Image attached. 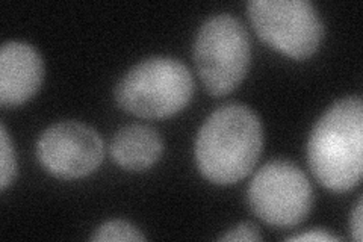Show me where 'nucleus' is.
<instances>
[{"label":"nucleus","mask_w":363,"mask_h":242,"mask_svg":"<svg viewBox=\"0 0 363 242\" xmlns=\"http://www.w3.org/2000/svg\"><path fill=\"white\" fill-rule=\"evenodd\" d=\"M262 147L264 131L257 114L242 103H225L199 131L196 163L211 183L233 185L252 172Z\"/></svg>","instance_id":"1"},{"label":"nucleus","mask_w":363,"mask_h":242,"mask_svg":"<svg viewBox=\"0 0 363 242\" xmlns=\"http://www.w3.org/2000/svg\"><path fill=\"white\" fill-rule=\"evenodd\" d=\"M308 160L323 187L345 192L357 187L363 172V103L344 97L316 121L308 143Z\"/></svg>","instance_id":"2"},{"label":"nucleus","mask_w":363,"mask_h":242,"mask_svg":"<svg viewBox=\"0 0 363 242\" xmlns=\"http://www.w3.org/2000/svg\"><path fill=\"white\" fill-rule=\"evenodd\" d=\"M194 94L189 68L174 57L152 56L133 65L116 87L117 105L141 119H167Z\"/></svg>","instance_id":"3"},{"label":"nucleus","mask_w":363,"mask_h":242,"mask_svg":"<svg viewBox=\"0 0 363 242\" xmlns=\"http://www.w3.org/2000/svg\"><path fill=\"white\" fill-rule=\"evenodd\" d=\"M192 56L211 96L230 94L247 76L252 43L242 23L230 14L208 18L197 32Z\"/></svg>","instance_id":"4"},{"label":"nucleus","mask_w":363,"mask_h":242,"mask_svg":"<svg viewBox=\"0 0 363 242\" xmlns=\"http://www.w3.org/2000/svg\"><path fill=\"white\" fill-rule=\"evenodd\" d=\"M247 14L257 37L294 60L320 49L324 23L309 0H252Z\"/></svg>","instance_id":"5"},{"label":"nucleus","mask_w":363,"mask_h":242,"mask_svg":"<svg viewBox=\"0 0 363 242\" xmlns=\"http://www.w3.org/2000/svg\"><path fill=\"white\" fill-rule=\"evenodd\" d=\"M250 209L269 226L289 229L308 218L313 189L303 170L286 159L269 160L257 170L247 191Z\"/></svg>","instance_id":"6"},{"label":"nucleus","mask_w":363,"mask_h":242,"mask_svg":"<svg viewBox=\"0 0 363 242\" xmlns=\"http://www.w3.org/2000/svg\"><path fill=\"white\" fill-rule=\"evenodd\" d=\"M40 164L55 177L73 180L94 172L105 158V144L99 132L79 121L49 126L37 143Z\"/></svg>","instance_id":"7"},{"label":"nucleus","mask_w":363,"mask_h":242,"mask_svg":"<svg viewBox=\"0 0 363 242\" xmlns=\"http://www.w3.org/2000/svg\"><path fill=\"white\" fill-rule=\"evenodd\" d=\"M44 62L30 44L6 41L0 49V105L20 106L38 93Z\"/></svg>","instance_id":"8"},{"label":"nucleus","mask_w":363,"mask_h":242,"mask_svg":"<svg viewBox=\"0 0 363 242\" xmlns=\"http://www.w3.org/2000/svg\"><path fill=\"white\" fill-rule=\"evenodd\" d=\"M164 152L159 132L145 124H129L112 138L111 156L116 164L128 171H145L153 167Z\"/></svg>","instance_id":"9"},{"label":"nucleus","mask_w":363,"mask_h":242,"mask_svg":"<svg viewBox=\"0 0 363 242\" xmlns=\"http://www.w3.org/2000/svg\"><path fill=\"white\" fill-rule=\"evenodd\" d=\"M17 176V158L14 143L6 131V126L0 124V189L6 191Z\"/></svg>","instance_id":"10"},{"label":"nucleus","mask_w":363,"mask_h":242,"mask_svg":"<svg viewBox=\"0 0 363 242\" xmlns=\"http://www.w3.org/2000/svg\"><path fill=\"white\" fill-rule=\"evenodd\" d=\"M91 241H145L141 230L126 220H111L101 224Z\"/></svg>","instance_id":"11"},{"label":"nucleus","mask_w":363,"mask_h":242,"mask_svg":"<svg viewBox=\"0 0 363 242\" xmlns=\"http://www.w3.org/2000/svg\"><path fill=\"white\" fill-rule=\"evenodd\" d=\"M220 241L224 242H241V241H250V242H256V241H262V235H260V230L256 224L253 223H241L236 227L227 230L225 235L220 238Z\"/></svg>","instance_id":"12"},{"label":"nucleus","mask_w":363,"mask_h":242,"mask_svg":"<svg viewBox=\"0 0 363 242\" xmlns=\"http://www.w3.org/2000/svg\"><path fill=\"white\" fill-rule=\"evenodd\" d=\"M288 241H316V242H335L339 241L337 236L332 235L330 232H327V230L323 229H315V230H308V232L300 233V235H295L288 238Z\"/></svg>","instance_id":"13"},{"label":"nucleus","mask_w":363,"mask_h":242,"mask_svg":"<svg viewBox=\"0 0 363 242\" xmlns=\"http://www.w3.org/2000/svg\"><path fill=\"white\" fill-rule=\"evenodd\" d=\"M362 199H359L357 204H356V209L351 214V220H350V229H351V236H353L357 242L362 241L363 238V214H362Z\"/></svg>","instance_id":"14"}]
</instances>
